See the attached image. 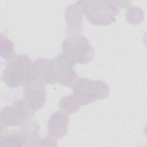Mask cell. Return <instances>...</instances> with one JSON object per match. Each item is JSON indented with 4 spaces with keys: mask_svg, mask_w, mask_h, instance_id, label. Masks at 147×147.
I'll return each instance as SVG.
<instances>
[{
    "mask_svg": "<svg viewBox=\"0 0 147 147\" xmlns=\"http://www.w3.org/2000/svg\"><path fill=\"white\" fill-rule=\"evenodd\" d=\"M83 14L91 24L107 26L115 20L121 7L130 6V1H80Z\"/></svg>",
    "mask_w": 147,
    "mask_h": 147,
    "instance_id": "obj_2",
    "label": "cell"
},
{
    "mask_svg": "<svg viewBox=\"0 0 147 147\" xmlns=\"http://www.w3.org/2000/svg\"><path fill=\"white\" fill-rule=\"evenodd\" d=\"M63 55L74 64H86L95 55V51L87 38L80 34L69 35L61 44Z\"/></svg>",
    "mask_w": 147,
    "mask_h": 147,
    "instance_id": "obj_5",
    "label": "cell"
},
{
    "mask_svg": "<svg viewBox=\"0 0 147 147\" xmlns=\"http://www.w3.org/2000/svg\"><path fill=\"white\" fill-rule=\"evenodd\" d=\"M73 95L82 105L103 99L109 95L108 85L102 80L78 78L71 86Z\"/></svg>",
    "mask_w": 147,
    "mask_h": 147,
    "instance_id": "obj_4",
    "label": "cell"
},
{
    "mask_svg": "<svg viewBox=\"0 0 147 147\" xmlns=\"http://www.w3.org/2000/svg\"><path fill=\"white\" fill-rule=\"evenodd\" d=\"M34 112L28 107L23 99L15 100L11 106H6L1 110V129L21 126L29 121Z\"/></svg>",
    "mask_w": 147,
    "mask_h": 147,
    "instance_id": "obj_6",
    "label": "cell"
},
{
    "mask_svg": "<svg viewBox=\"0 0 147 147\" xmlns=\"http://www.w3.org/2000/svg\"><path fill=\"white\" fill-rule=\"evenodd\" d=\"M2 80L8 87L14 88L34 80L33 64L30 58L26 55H20L7 61Z\"/></svg>",
    "mask_w": 147,
    "mask_h": 147,
    "instance_id": "obj_3",
    "label": "cell"
},
{
    "mask_svg": "<svg viewBox=\"0 0 147 147\" xmlns=\"http://www.w3.org/2000/svg\"><path fill=\"white\" fill-rule=\"evenodd\" d=\"M19 131H11L1 134L0 144L2 146H30V141L28 134L22 125Z\"/></svg>",
    "mask_w": 147,
    "mask_h": 147,
    "instance_id": "obj_10",
    "label": "cell"
},
{
    "mask_svg": "<svg viewBox=\"0 0 147 147\" xmlns=\"http://www.w3.org/2000/svg\"><path fill=\"white\" fill-rule=\"evenodd\" d=\"M24 99L28 107L34 113L41 109L45 103L46 90L40 80L30 81L24 85Z\"/></svg>",
    "mask_w": 147,
    "mask_h": 147,
    "instance_id": "obj_7",
    "label": "cell"
},
{
    "mask_svg": "<svg viewBox=\"0 0 147 147\" xmlns=\"http://www.w3.org/2000/svg\"><path fill=\"white\" fill-rule=\"evenodd\" d=\"M81 106L82 105L73 94L62 97L59 102L60 110L67 115L76 113Z\"/></svg>",
    "mask_w": 147,
    "mask_h": 147,
    "instance_id": "obj_11",
    "label": "cell"
},
{
    "mask_svg": "<svg viewBox=\"0 0 147 147\" xmlns=\"http://www.w3.org/2000/svg\"><path fill=\"white\" fill-rule=\"evenodd\" d=\"M33 64L34 80H40L44 84H59L71 86L78 78L74 64L63 54L48 60L38 58Z\"/></svg>",
    "mask_w": 147,
    "mask_h": 147,
    "instance_id": "obj_1",
    "label": "cell"
},
{
    "mask_svg": "<svg viewBox=\"0 0 147 147\" xmlns=\"http://www.w3.org/2000/svg\"><path fill=\"white\" fill-rule=\"evenodd\" d=\"M69 119L67 114L61 111L52 114L48 122V136L55 140L61 139L68 133Z\"/></svg>",
    "mask_w": 147,
    "mask_h": 147,
    "instance_id": "obj_8",
    "label": "cell"
},
{
    "mask_svg": "<svg viewBox=\"0 0 147 147\" xmlns=\"http://www.w3.org/2000/svg\"><path fill=\"white\" fill-rule=\"evenodd\" d=\"M1 55L7 61L10 60L16 55L13 43L2 33L1 34Z\"/></svg>",
    "mask_w": 147,
    "mask_h": 147,
    "instance_id": "obj_12",
    "label": "cell"
},
{
    "mask_svg": "<svg viewBox=\"0 0 147 147\" xmlns=\"http://www.w3.org/2000/svg\"><path fill=\"white\" fill-rule=\"evenodd\" d=\"M83 16L80 1L68 6L65 11V18L68 25V33L69 35L80 34Z\"/></svg>",
    "mask_w": 147,
    "mask_h": 147,
    "instance_id": "obj_9",
    "label": "cell"
}]
</instances>
